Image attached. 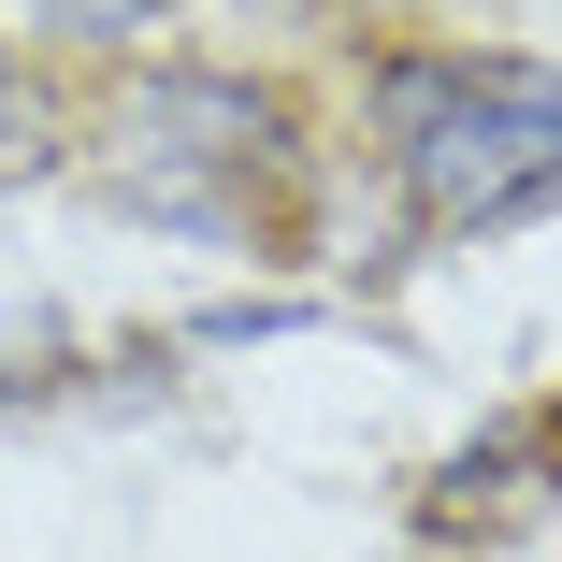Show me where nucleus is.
Instances as JSON below:
<instances>
[{
    "mask_svg": "<svg viewBox=\"0 0 562 562\" xmlns=\"http://www.w3.org/2000/svg\"><path fill=\"white\" fill-rule=\"evenodd\" d=\"M390 173L418 232H505V216L562 202V87L505 58H390L375 72Z\"/></svg>",
    "mask_w": 562,
    "mask_h": 562,
    "instance_id": "1",
    "label": "nucleus"
},
{
    "mask_svg": "<svg viewBox=\"0 0 562 562\" xmlns=\"http://www.w3.org/2000/svg\"><path fill=\"white\" fill-rule=\"evenodd\" d=\"M274 159H289V116L232 72H173V87L131 101V188L202 216V232L232 216V173H274Z\"/></svg>",
    "mask_w": 562,
    "mask_h": 562,
    "instance_id": "2",
    "label": "nucleus"
},
{
    "mask_svg": "<svg viewBox=\"0 0 562 562\" xmlns=\"http://www.w3.org/2000/svg\"><path fill=\"white\" fill-rule=\"evenodd\" d=\"M548 505V447H519V432H491V447H462L432 491H418V533H447V548H476V533H505V519H533Z\"/></svg>",
    "mask_w": 562,
    "mask_h": 562,
    "instance_id": "3",
    "label": "nucleus"
},
{
    "mask_svg": "<svg viewBox=\"0 0 562 562\" xmlns=\"http://www.w3.org/2000/svg\"><path fill=\"white\" fill-rule=\"evenodd\" d=\"M44 159H58V116H44V87L0 58V188H15V173H44Z\"/></svg>",
    "mask_w": 562,
    "mask_h": 562,
    "instance_id": "4",
    "label": "nucleus"
},
{
    "mask_svg": "<svg viewBox=\"0 0 562 562\" xmlns=\"http://www.w3.org/2000/svg\"><path fill=\"white\" fill-rule=\"evenodd\" d=\"M44 15H58V30H87V44H131L159 0H44Z\"/></svg>",
    "mask_w": 562,
    "mask_h": 562,
    "instance_id": "5",
    "label": "nucleus"
}]
</instances>
